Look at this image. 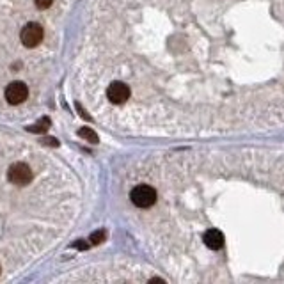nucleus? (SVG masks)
<instances>
[{"label": "nucleus", "mask_w": 284, "mask_h": 284, "mask_svg": "<svg viewBox=\"0 0 284 284\" xmlns=\"http://www.w3.org/2000/svg\"><path fill=\"white\" fill-rule=\"evenodd\" d=\"M48 128H50V119H48V117H43V119H41V121H37L36 125L29 126V132H34V133H45Z\"/></svg>", "instance_id": "7"}, {"label": "nucleus", "mask_w": 284, "mask_h": 284, "mask_svg": "<svg viewBox=\"0 0 284 284\" xmlns=\"http://www.w3.org/2000/svg\"><path fill=\"white\" fill-rule=\"evenodd\" d=\"M43 36H45L43 27H41L39 24H36V22L27 24L20 32V39H22V43H24V47H27V48L37 47V45L43 41Z\"/></svg>", "instance_id": "2"}, {"label": "nucleus", "mask_w": 284, "mask_h": 284, "mask_svg": "<svg viewBox=\"0 0 284 284\" xmlns=\"http://www.w3.org/2000/svg\"><path fill=\"white\" fill-rule=\"evenodd\" d=\"M4 94H6L7 103H11V105H20V103H24L27 99V96H29V87L24 82H11L6 87V93Z\"/></svg>", "instance_id": "4"}, {"label": "nucleus", "mask_w": 284, "mask_h": 284, "mask_svg": "<svg viewBox=\"0 0 284 284\" xmlns=\"http://www.w3.org/2000/svg\"><path fill=\"white\" fill-rule=\"evenodd\" d=\"M75 247H76V249H87V244H84V240H78V241L75 244Z\"/></svg>", "instance_id": "11"}, {"label": "nucleus", "mask_w": 284, "mask_h": 284, "mask_svg": "<svg viewBox=\"0 0 284 284\" xmlns=\"http://www.w3.org/2000/svg\"><path fill=\"white\" fill-rule=\"evenodd\" d=\"M7 178L13 185H18V187H24V185H29L32 181V171L30 167L27 166L24 162H16L9 167L7 171Z\"/></svg>", "instance_id": "3"}, {"label": "nucleus", "mask_w": 284, "mask_h": 284, "mask_svg": "<svg viewBox=\"0 0 284 284\" xmlns=\"http://www.w3.org/2000/svg\"><path fill=\"white\" fill-rule=\"evenodd\" d=\"M78 135L82 137V139H86L87 142H91V144H98V135L94 133V130H91V128H80L78 130Z\"/></svg>", "instance_id": "8"}, {"label": "nucleus", "mask_w": 284, "mask_h": 284, "mask_svg": "<svg viewBox=\"0 0 284 284\" xmlns=\"http://www.w3.org/2000/svg\"><path fill=\"white\" fill-rule=\"evenodd\" d=\"M130 199L137 208H149L156 202V190L149 185H137L130 192Z\"/></svg>", "instance_id": "1"}, {"label": "nucleus", "mask_w": 284, "mask_h": 284, "mask_svg": "<svg viewBox=\"0 0 284 284\" xmlns=\"http://www.w3.org/2000/svg\"><path fill=\"white\" fill-rule=\"evenodd\" d=\"M34 2H36L37 9H48V7L53 4V0H34Z\"/></svg>", "instance_id": "10"}, {"label": "nucleus", "mask_w": 284, "mask_h": 284, "mask_svg": "<svg viewBox=\"0 0 284 284\" xmlns=\"http://www.w3.org/2000/svg\"><path fill=\"white\" fill-rule=\"evenodd\" d=\"M202 240H205L206 247L212 249V251H218V249L224 247V235H222V231H218V229H208V231L205 233V236H202Z\"/></svg>", "instance_id": "6"}, {"label": "nucleus", "mask_w": 284, "mask_h": 284, "mask_svg": "<svg viewBox=\"0 0 284 284\" xmlns=\"http://www.w3.org/2000/svg\"><path fill=\"white\" fill-rule=\"evenodd\" d=\"M45 144H48V146H59V142H57L55 139H45Z\"/></svg>", "instance_id": "12"}, {"label": "nucleus", "mask_w": 284, "mask_h": 284, "mask_svg": "<svg viewBox=\"0 0 284 284\" xmlns=\"http://www.w3.org/2000/svg\"><path fill=\"white\" fill-rule=\"evenodd\" d=\"M107 96L114 105H121L130 98V87L123 82H112L107 89Z\"/></svg>", "instance_id": "5"}, {"label": "nucleus", "mask_w": 284, "mask_h": 284, "mask_svg": "<svg viewBox=\"0 0 284 284\" xmlns=\"http://www.w3.org/2000/svg\"><path fill=\"white\" fill-rule=\"evenodd\" d=\"M105 238H107V233L103 231V229H99V231L91 235V241H93V244H102V241H105Z\"/></svg>", "instance_id": "9"}]
</instances>
